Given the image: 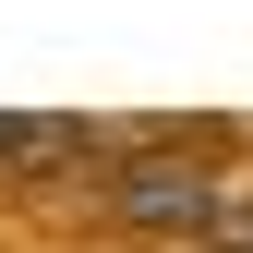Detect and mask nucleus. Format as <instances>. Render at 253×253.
<instances>
[{"label": "nucleus", "mask_w": 253, "mask_h": 253, "mask_svg": "<svg viewBox=\"0 0 253 253\" xmlns=\"http://www.w3.org/2000/svg\"><path fill=\"white\" fill-rule=\"evenodd\" d=\"M84 121H0V169H73Z\"/></svg>", "instance_id": "nucleus-2"}, {"label": "nucleus", "mask_w": 253, "mask_h": 253, "mask_svg": "<svg viewBox=\"0 0 253 253\" xmlns=\"http://www.w3.org/2000/svg\"><path fill=\"white\" fill-rule=\"evenodd\" d=\"M109 205L133 217V229H205L217 217V169H193V157H121Z\"/></svg>", "instance_id": "nucleus-1"}]
</instances>
